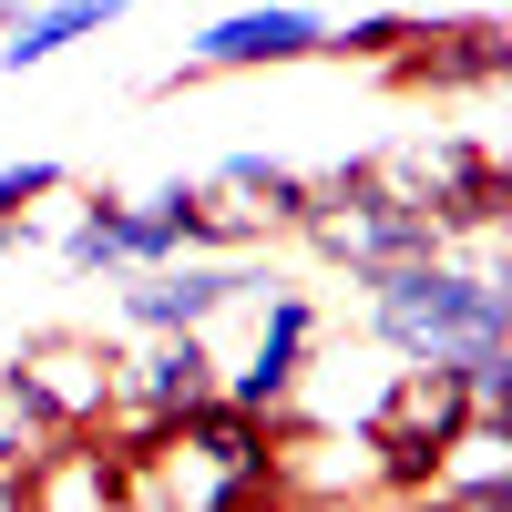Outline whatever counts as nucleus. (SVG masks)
Masks as SVG:
<instances>
[{
    "mask_svg": "<svg viewBox=\"0 0 512 512\" xmlns=\"http://www.w3.org/2000/svg\"><path fill=\"white\" fill-rule=\"evenodd\" d=\"M256 297H267V308H256V338H246V359H236V369H216V400L287 420L297 390H308V369H318L328 318H318V297H308V287H277V277L256 287Z\"/></svg>",
    "mask_w": 512,
    "mask_h": 512,
    "instance_id": "obj_6",
    "label": "nucleus"
},
{
    "mask_svg": "<svg viewBox=\"0 0 512 512\" xmlns=\"http://www.w3.org/2000/svg\"><path fill=\"white\" fill-rule=\"evenodd\" d=\"M420 502H451V512H502V502H512V420L472 410V420L451 431V451L431 461Z\"/></svg>",
    "mask_w": 512,
    "mask_h": 512,
    "instance_id": "obj_12",
    "label": "nucleus"
},
{
    "mask_svg": "<svg viewBox=\"0 0 512 512\" xmlns=\"http://www.w3.org/2000/svg\"><path fill=\"white\" fill-rule=\"evenodd\" d=\"M11 11H21V0H0V21H11Z\"/></svg>",
    "mask_w": 512,
    "mask_h": 512,
    "instance_id": "obj_18",
    "label": "nucleus"
},
{
    "mask_svg": "<svg viewBox=\"0 0 512 512\" xmlns=\"http://www.w3.org/2000/svg\"><path fill=\"white\" fill-rule=\"evenodd\" d=\"M52 195H72V175H62L52 154L0 164V246H11V236H31V205H52Z\"/></svg>",
    "mask_w": 512,
    "mask_h": 512,
    "instance_id": "obj_16",
    "label": "nucleus"
},
{
    "mask_svg": "<svg viewBox=\"0 0 512 512\" xmlns=\"http://www.w3.org/2000/svg\"><path fill=\"white\" fill-rule=\"evenodd\" d=\"M195 246H216L195 175L154 185V195H123V267H164V256H195Z\"/></svg>",
    "mask_w": 512,
    "mask_h": 512,
    "instance_id": "obj_14",
    "label": "nucleus"
},
{
    "mask_svg": "<svg viewBox=\"0 0 512 512\" xmlns=\"http://www.w3.org/2000/svg\"><path fill=\"white\" fill-rule=\"evenodd\" d=\"M472 369H451V359H400L379 390L359 400V431L379 451V492L390 502H420V482H431V461L451 451V431L472 420Z\"/></svg>",
    "mask_w": 512,
    "mask_h": 512,
    "instance_id": "obj_4",
    "label": "nucleus"
},
{
    "mask_svg": "<svg viewBox=\"0 0 512 512\" xmlns=\"http://www.w3.org/2000/svg\"><path fill=\"white\" fill-rule=\"evenodd\" d=\"M369 287V338L390 359H451L472 369V400L512 420V277L492 246H431L410 267H379Z\"/></svg>",
    "mask_w": 512,
    "mask_h": 512,
    "instance_id": "obj_1",
    "label": "nucleus"
},
{
    "mask_svg": "<svg viewBox=\"0 0 512 512\" xmlns=\"http://www.w3.org/2000/svg\"><path fill=\"white\" fill-rule=\"evenodd\" d=\"M359 175L379 195H400L420 205L451 246H492L502 216H512V175H502V154L482 134H461V123H431V134H400V144H379L359 154Z\"/></svg>",
    "mask_w": 512,
    "mask_h": 512,
    "instance_id": "obj_3",
    "label": "nucleus"
},
{
    "mask_svg": "<svg viewBox=\"0 0 512 512\" xmlns=\"http://www.w3.org/2000/svg\"><path fill=\"white\" fill-rule=\"evenodd\" d=\"M195 195H205V226H216L226 256L287 246L297 216H308V175H297V164H267V154H226L216 175H195Z\"/></svg>",
    "mask_w": 512,
    "mask_h": 512,
    "instance_id": "obj_10",
    "label": "nucleus"
},
{
    "mask_svg": "<svg viewBox=\"0 0 512 512\" xmlns=\"http://www.w3.org/2000/svg\"><path fill=\"white\" fill-rule=\"evenodd\" d=\"M400 31H410V11H359V21H328V52H318V62H369V72H379V62L400 52Z\"/></svg>",
    "mask_w": 512,
    "mask_h": 512,
    "instance_id": "obj_17",
    "label": "nucleus"
},
{
    "mask_svg": "<svg viewBox=\"0 0 512 512\" xmlns=\"http://www.w3.org/2000/svg\"><path fill=\"white\" fill-rule=\"evenodd\" d=\"M267 287L246 267V256L226 246H195V256H164V267H123V328L154 338V328H216L226 308H246V297Z\"/></svg>",
    "mask_w": 512,
    "mask_h": 512,
    "instance_id": "obj_8",
    "label": "nucleus"
},
{
    "mask_svg": "<svg viewBox=\"0 0 512 512\" xmlns=\"http://www.w3.org/2000/svg\"><path fill=\"white\" fill-rule=\"evenodd\" d=\"M134 0H21L11 21H0V72H41V62H62L72 41H93L113 31Z\"/></svg>",
    "mask_w": 512,
    "mask_h": 512,
    "instance_id": "obj_13",
    "label": "nucleus"
},
{
    "mask_svg": "<svg viewBox=\"0 0 512 512\" xmlns=\"http://www.w3.org/2000/svg\"><path fill=\"white\" fill-rule=\"evenodd\" d=\"M328 52V11H308V0H246V11H216L164 93H185V82H216V72H287V62H318Z\"/></svg>",
    "mask_w": 512,
    "mask_h": 512,
    "instance_id": "obj_7",
    "label": "nucleus"
},
{
    "mask_svg": "<svg viewBox=\"0 0 512 512\" xmlns=\"http://www.w3.org/2000/svg\"><path fill=\"white\" fill-rule=\"evenodd\" d=\"M379 72H390L400 93H492V82L512 72V21L502 11H441V21L410 11L400 52Z\"/></svg>",
    "mask_w": 512,
    "mask_h": 512,
    "instance_id": "obj_9",
    "label": "nucleus"
},
{
    "mask_svg": "<svg viewBox=\"0 0 512 512\" xmlns=\"http://www.w3.org/2000/svg\"><path fill=\"white\" fill-rule=\"evenodd\" d=\"M123 502L134 512H236V502H277V420L267 410H236V400H205L185 410L175 431H154L123 451Z\"/></svg>",
    "mask_w": 512,
    "mask_h": 512,
    "instance_id": "obj_2",
    "label": "nucleus"
},
{
    "mask_svg": "<svg viewBox=\"0 0 512 512\" xmlns=\"http://www.w3.org/2000/svg\"><path fill=\"white\" fill-rule=\"evenodd\" d=\"M113 369L123 349L93 328H41L0 359V400H11L31 431H103L113 420Z\"/></svg>",
    "mask_w": 512,
    "mask_h": 512,
    "instance_id": "obj_5",
    "label": "nucleus"
},
{
    "mask_svg": "<svg viewBox=\"0 0 512 512\" xmlns=\"http://www.w3.org/2000/svg\"><path fill=\"white\" fill-rule=\"evenodd\" d=\"M62 267H72V277H123V195H82V205H72Z\"/></svg>",
    "mask_w": 512,
    "mask_h": 512,
    "instance_id": "obj_15",
    "label": "nucleus"
},
{
    "mask_svg": "<svg viewBox=\"0 0 512 512\" xmlns=\"http://www.w3.org/2000/svg\"><path fill=\"white\" fill-rule=\"evenodd\" d=\"M123 441L113 431H41L31 472H21V512H113L123 502Z\"/></svg>",
    "mask_w": 512,
    "mask_h": 512,
    "instance_id": "obj_11",
    "label": "nucleus"
}]
</instances>
